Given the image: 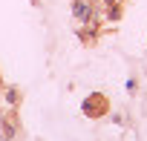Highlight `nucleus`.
<instances>
[{
  "label": "nucleus",
  "mask_w": 147,
  "mask_h": 141,
  "mask_svg": "<svg viewBox=\"0 0 147 141\" xmlns=\"http://www.w3.org/2000/svg\"><path fill=\"white\" fill-rule=\"evenodd\" d=\"M81 109H84V115H87V118H98V115H104V112L110 109V101H107L101 92H92V95H87V98H84Z\"/></svg>",
  "instance_id": "nucleus-1"
},
{
  "label": "nucleus",
  "mask_w": 147,
  "mask_h": 141,
  "mask_svg": "<svg viewBox=\"0 0 147 141\" xmlns=\"http://www.w3.org/2000/svg\"><path fill=\"white\" fill-rule=\"evenodd\" d=\"M72 15H75L81 23H90L95 15H92V3L90 0H72Z\"/></svg>",
  "instance_id": "nucleus-2"
},
{
  "label": "nucleus",
  "mask_w": 147,
  "mask_h": 141,
  "mask_svg": "<svg viewBox=\"0 0 147 141\" xmlns=\"http://www.w3.org/2000/svg\"><path fill=\"white\" fill-rule=\"evenodd\" d=\"M0 127H3V141H15V124L3 115L0 118Z\"/></svg>",
  "instance_id": "nucleus-3"
},
{
  "label": "nucleus",
  "mask_w": 147,
  "mask_h": 141,
  "mask_svg": "<svg viewBox=\"0 0 147 141\" xmlns=\"http://www.w3.org/2000/svg\"><path fill=\"white\" fill-rule=\"evenodd\" d=\"M121 17V9L118 6H107V20H118Z\"/></svg>",
  "instance_id": "nucleus-4"
},
{
  "label": "nucleus",
  "mask_w": 147,
  "mask_h": 141,
  "mask_svg": "<svg viewBox=\"0 0 147 141\" xmlns=\"http://www.w3.org/2000/svg\"><path fill=\"white\" fill-rule=\"evenodd\" d=\"M6 101H9V104H18V92H15V89H6Z\"/></svg>",
  "instance_id": "nucleus-5"
},
{
  "label": "nucleus",
  "mask_w": 147,
  "mask_h": 141,
  "mask_svg": "<svg viewBox=\"0 0 147 141\" xmlns=\"http://www.w3.org/2000/svg\"><path fill=\"white\" fill-rule=\"evenodd\" d=\"M118 3V0H104V6H115Z\"/></svg>",
  "instance_id": "nucleus-6"
}]
</instances>
